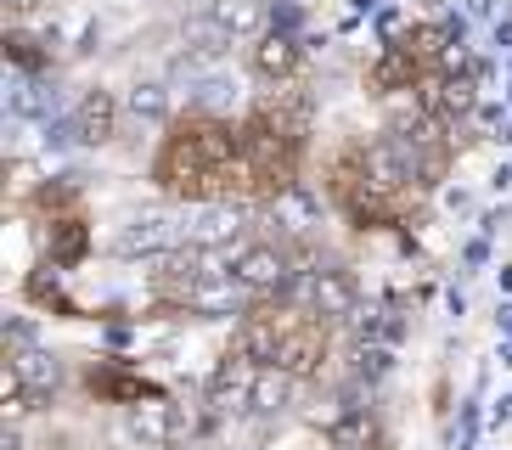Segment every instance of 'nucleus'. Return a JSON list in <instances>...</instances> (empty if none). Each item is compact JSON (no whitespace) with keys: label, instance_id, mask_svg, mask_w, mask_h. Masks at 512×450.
<instances>
[{"label":"nucleus","instance_id":"nucleus-1","mask_svg":"<svg viewBox=\"0 0 512 450\" xmlns=\"http://www.w3.org/2000/svg\"><path fill=\"white\" fill-rule=\"evenodd\" d=\"M242 147V124L214 113H186L169 124L164 147L152 158V180L181 203H226V169Z\"/></svg>","mask_w":512,"mask_h":450},{"label":"nucleus","instance_id":"nucleus-2","mask_svg":"<svg viewBox=\"0 0 512 450\" xmlns=\"http://www.w3.org/2000/svg\"><path fill=\"white\" fill-rule=\"evenodd\" d=\"M332 355V327L321 321V315L310 310H293V304H282V338H276V372L287 377H321V366H327Z\"/></svg>","mask_w":512,"mask_h":450},{"label":"nucleus","instance_id":"nucleus-3","mask_svg":"<svg viewBox=\"0 0 512 450\" xmlns=\"http://www.w3.org/2000/svg\"><path fill=\"white\" fill-rule=\"evenodd\" d=\"M299 254L293 248H282V242H242L237 254H231V282L248 293V299H276L282 287H293L304 276Z\"/></svg>","mask_w":512,"mask_h":450},{"label":"nucleus","instance_id":"nucleus-4","mask_svg":"<svg viewBox=\"0 0 512 450\" xmlns=\"http://www.w3.org/2000/svg\"><path fill=\"white\" fill-rule=\"evenodd\" d=\"M299 293H304V310L321 315V321H349L355 315V304H361V293H355V282H349V270L338 265H316L299 276Z\"/></svg>","mask_w":512,"mask_h":450},{"label":"nucleus","instance_id":"nucleus-5","mask_svg":"<svg viewBox=\"0 0 512 450\" xmlns=\"http://www.w3.org/2000/svg\"><path fill=\"white\" fill-rule=\"evenodd\" d=\"M259 377H265L259 360H248L242 349H226V360H220L214 377H209V405L214 411H254Z\"/></svg>","mask_w":512,"mask_h":450},{"label":"nucleus","instance_id":"nucleus-6","mask_svg":"<svg viewBox=\"0 0 512 450\" xmlns=\"http://www.w3.org/2000/svg\"><path fill=\"white\" fill-rule=\"evenodd\" d=\"M417 107H422V119H434V124H456L473 113V79L462 74H428L417 85Z\"/></svg>","mask_w":512,"mask_h":450},{"label":"nucleus","instance_id":"nucleus-7","mask_svg":"<svg viewBox=\"0 0 512 450\" xmlns=\"http://www.w3.org/2000/svg\"><path fill=\"white\" fill-rule=\"evenodd\" d=\"M248 62H254V74H259V79L287 85V79L299 74L304 51H299V40H293V34H259V40L248 45Z\"/></svg>","mask_w":512,"mask_h":450},{"label":"nucleus","instance_id":"nucleus-8","mask_svg":"<svg viewBox=\"0 0 512 450\" xmlns=\"http://www.w3.org/2000/svg\"><path fill=\"white\" fill-rule=\"evenodd\" d=\"M6 372L29 389V400H40V394L57 389V360L46 355V349L23 344V338H12V355H6Z\"/></svg>","mask_w":512,"mask_h":450},{"label":"nucleus","instance_id":"nucleus-9","mask_svg":"<svg viewBox=\"0 0 512 450\" xmlns=\"http://www.w3.org/2000/svg\"><path fill=\"white\" fill-rule=\"evenodd\" d=\"M74 135L85 147H107V141L119 135V102H113L107 90H91V96L74 107Z\"/></svg>","mask_w":512,"mask_h":450},{"label":"nucleus","instance_id":"nucleus-10","mask_svg":"<svg viewBox=\"0 0 512 450\" xmlns=\"http://www.w3.org/2000/svg\"><path fill=\"white\" fill-rule=\"evenodd\" d=\"M406 51L417 57L422 74H451L456 68V34L439 29V23H417V29L406 34Z\"/></svg>","mask_w":512,"mask_h":450},{"label":"nucleus","instance_id":"nucleus-11","mask_svg":"<svg viewBox=\"0 0 512 450\" xmlns=\"http://www.w3.org/2000/svg\"><path fill=\"white\" fill-rule=\"evenodd\" d=\"M181 248V237H175V225H169V214H136L130 220V231L119 237V254H175Z\"/></svg>","mask_w":512,"mask_h":450},{"label":"nucleus","instance_id":"nucleus-12","mask_svg":"<svg viewBox=\"0 0 512 450\" xmlns=\"http://www.w3.org/2000/svg\"><path fill=\"white\" fill-rule=\"evenodd\" d=\"M130 428H136L147 445H169V439L181 434V411H175L164 394H152V400L130 405Z\"/></svg>","mask_w":512,"mask_h":450},{"label":"nucleus","instance_id":"nucleus-13","mask_svg":"<svg viewBox=\"0 0 512 450\" xmlns=\"http://www.w3.org/2000/svg\"><path fill=\"white\" fill-rule=\"evenodd\" d=\"M422 79H428V74L417 68V57H411L406 45H394L389 57L372 68V85H377V90H417Z\"/></svg>","mask_w":512,"mask_h":450},{"label":"nucleus","instance_id":"nucleus-14","mask_svg":"<svg viewBox=\"0 0 512 450\" xmlns=\"http://www.w3.org/2000/svg\"><path fill=\"white\" fill-rule=\"evenodd\" d=\"M85 220H74V214H68V220H51V265H79V259H85Z\"/></svg>","mask_w":512,"mask_h":450},{"label":"nucleus","instance_id":"nucleus-15","mask_svg":"<svg viewBox=\"0 0 512 450\" xmlns=\"http://www.w3.org/2000/svg\"><path fill=\"white\" fill-rule=\"evenodd\" d=\"M209 17L231 34V40H237V34H254V29H259V6H254V0H220ZM254 40H259V34H254Z\"/></svg>","mask_w":512,"mask_h":450},{"label":"nucleus","instance_id":"nucleus-16","mask_svg":"<svg viewBox=\"0 0 512 450\" xmlns=\"http://www.w3.org/2000/svg\"><path fill=\"white\" fill-rule=\"evenodd\" d=\"M130 113H141V119H169V96L158 85H136V96H130Z\"/></svg>","mask_w":512,"mask_h":450},{"label":"nucleus","instance_id":"nucleus-17","mask_svg":"<svg viewBox=\"0 0 512 450\" xmlns=\"http://www.w3.org/2000/svg\"><path fill=\"white\" fill-rule=\"evenodd\" d=\"M6 6H12L17 17H23V12H29V6H34V0H6Z\"/></svg>","mask_w":512,"mask_h":450}]
</instances>
